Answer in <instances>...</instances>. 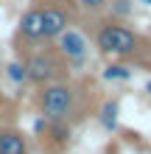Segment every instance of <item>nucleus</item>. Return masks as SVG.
Listing matches in <instances>:
<instances>
[{
	"label": "nucleus",
	"instance_id": "3",
	"mask_svg": "<svg viewBox=\"0 0 151 154\" xmlns=\"http://www.w3.org/2000/svg\"><path fill=\"white\" fill-rule=\"evenodd\" d=\"M25 65V79L31 84H50V81H59V76L65 73V56L56 48H42L34 51L28 59L23 62Z\"/></svg>",
	"mask_w": 151,
	"mask_h": 154
},
{
	"label": "nucleus",
	"instance_id": "8",
	"mask_svg": "<svg viewBox=\"0 0 151 154\" xmlns=\"http://www.w3.org/2000/svg\"><path fill=\"white\" fill-rule=\"evenodd\" d=\"M104 79L106 81H129L131 79V70L126 65H109L104 70Z\"/></svg>",
	"mask_w": 151,
	"mask_h": 154
},
{
	"label": "nucleus",
	"instance_id": "9",
	"mask_svg": "<svg viewBox=\"0 0 151 154\" xmlns=\"http://www.w3.org/2000/svg\"><path fill=\"white\" fill-rule=\"evenodd\" d=\"M101 123L106 126V129H115V126H118V104L115 101H109L101 109Z\"/></svg>",
	"mask_w": 151,
	"mask_h": 154
},
{
	"label": "nucleus",
	"instance_id": "2",
	"mask_svg": "<svg viewBox=\"0 0 151 154\" xmlns=\"http://www.w3.org/2000/svg\"><path fill=\"white\" fill-rule=\"evenodd\" d=\"M137 45H140V37L123 23H106L95 31V48L104 56H115V59L131 56L137 51Z\"/></svg>",
	"mask_w": 151,
	"mask_h": 154
},
{
	"label": "nucleus",
	"instance_id": "7",
	"mask_svg": "<svg viewBox=\"0 0 151 154\" xmlns=\"http://www.w3.org/2000/svg\"><path fill=\"white\" fill-rule=\"evenodd\" d=\"M0 154H28V137L20 129H0Z\"/></svg>",
	"mask_w": 151,
	"mask_h": 154
},
{
	"label": "nucleus",
	"instance_id": "11",
	"mask_svg": "<svg viewBox=\"0 0 151 154\" xmlns=\"http://www.w3.org/2000/svg\"><path fill=\"white\" fill-rule=\"evenodd\" d=\"M76 6L81 8V11H87V14H98L106 6V0H76Z\"/></svg>",
	"mask_w": 151,
	"mask_h": 154
},
{
	"label": "nucleus",
	"instance_id": "6",
	"mask_svg": "<svg viewBox=\"0 0 151 154\" xmlns=\"http://www.w3.org/2000/svg\"><path fill=\"white\" fill-rule=\"evenodd\" d=\"M17 37L23 42H45L42 39V6H34V8H28V11L20 17Z\"/></svg>",
	"mask_w": 151,
	"mask_h": 154
},
{
	"label": "nucleus",
	"instance_id": "12",
	"mask_svg": "<svg viewBox=\"0 0 151 154\" xmlns=\"http://www.w3.org/2000/svg\"><path fill=\"white\" fill-rule=\"evenodd\" d=\"M146 93H148V98H151V79H148V84H146Z\"/></svg>",
	"mask_w": 151,
	"mask_h": 154
},
{
	"label": "nucleus",
	"instance_id": "4",
	"mask_svg": "<svg viewBox=\"0 0 151 154\" xmlns=\"http://www.w3.org/2000/svg\"><path fill=\"white\" fill-rule=\"evenodd\" d=\"M67 28H70V14L62 6H42V39L45 42H53Z\"/></svg>",
	"mask_w": 151,
	"mask_h": 154
},
{
	"label": "nucleus",
	"instance_id": "10",
	"mask_svg": "<svg viewBox=\"0 0 151 154\" xmlns=\"http://www.w3.org/2000/svg\"><path fill=\"white\" fill-rule=\"evenodd\" d=\"M6 73H8V79H11L14 84H25V81H28L25 79V65L23 62H11V65L6 67Z\"/></svg>",
	"mask_w": 151,
	"mask_h": 154
},
{
	"label": "nucleus",
	"instance_id": "1",
	"mask_svg": "<svg viewBox=\"0 0 151 154\" xmlns=\"http://www.w3.org/2000/svg\"><path fill=\"white\" fill-rule=\"evenodd\" d=\"M37 106L45 121H67L76 106V87L67 81H50L42 84L37 93Z\"/></svg>",
	"mask_w": 151,
	"mask_h": 154
},
{
	"label": "nucleus",
	"instance_id": "13",
	"mask_svg": "<svg viewBox=\"0 0 151 154\" xmlns=\"http://www.w3.org/2000/svg\"><path fill=\"white\" fill-rule=\"evenodd\" d=\"M143 3H146V6H151V0H143Z\"/></svg>",
	"mask_w": 151,
	"mask_h": 154
},
{
	"label": "nucleus",
	"instance_id": "5",
	"mask_svg": "<svg viewBox=\"0 0 151 154\" xmlns=\"http://www.w3.org/2000/svg\"><path fill=\"white\" fill-rule=\"evenodd\" d=\"M87 39H84V34H78L73 28H67V31H62L59 37H56V51L65 56L67 62H78V59H84L87 56Z\"/></svg>",
	"mask_w": 151,
	"mask_h": 154
}]
</instances>
